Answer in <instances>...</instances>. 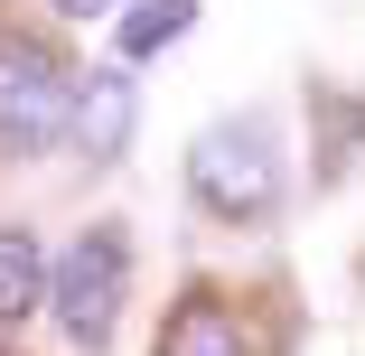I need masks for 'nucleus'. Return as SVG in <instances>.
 <instances>
[{
  "mask_svg": "<svg viewBox=\"0 0 365 356\" xmlns=\"http://www.w3.org/2000/svg\"><path fill=\"white\" fill-rule=\"evenodd\" d=\"M187 188H197L206 216H225V225H262L272 206H281L272 131H262V122H215V131H197V151H187Z\"/></svg>",
  "mask_w": 365,
  "mask_h": 356,
  "instance_id": "f257e3e1",
  "label": "nucleus"
},
{
  "mask_svg": "<svg viewBox=\"0 0 365 356\" xmlns=\"http://www.w3.org/2000/svg\"><path fill=\"white\" fill-rule=\"evenodd\" d=\"M122 291H131V244H122V225H85L76 244H66V263L47 272V310H56V328L76 337V347H103V337H113Z\"/></svg>",
  "mask_w": 365,
  "mask_h": 356,
  "instance_id": "f03ea898",
  "label": "nucleus"
},
{
  "mask_svg": "<svg viewBox=\"0 0 365 356\" xmlns=\"http://www.w3.org/2000/svg\"><path fill=\"white\" fill-rule=\"evenodd\" d=\"M76 122V76L38 38H0V151H47Z\"/></svg>",
  "mask_w": 365,
  "mask_h": 356,
  "instance_id": "7ed1b4c3",
  "label": "nucleus"
},
{
  "mask_svg": "<svg viewBox=\"0 0 365 356\" xmlns=\"http://www.w3.org/2000/svg\"><path fill=\"white\" fill-rule=\"evenodd\" d=\"M76 141L94 160H113L131 141V76H122V66H94V76L76 85Z\"/></svg>",
  "mask_w": 365,
  "mask_h": 356,
  "instance_id": "20e7f679",
  "label": "nucleus"
},
{
  "mask_svg": "<svg viewBox=\"0 0 365 356\" xmlns=\"http://www.w3.org/2000/svg\"><path fill=\"white\" fill-rule=\"evenodd\" d=\"M47 310V253L29 225H0V319H29Z\"/></svg>",
  "mask_w": 365,
  "mask_h": 356,
  "instance_id": "39448f33",
  "label": "nucleus"
},
{
  "mask_svg": "<svg viewBox=\"0 0 365 356\" xmlns=\"http://www.w3.org/2000/svg\"><path fill=\"white\" fill-rule=\"evenodd\" d=\"M160 356H244V328L225 300H187L169 328H160Z\"/></svg>",
  "mask_w": 365,
  "mask_h": 356,
  "instance_id": "423d86ee",
  "label": "nucleus"
},
{
  "mask_svg": "<svg viewBox=\"0 0 365 356\" xmlns=\"http://www.w3.org/2000/svg\"><path fill=\"white\" fill-rule=\"evenodd\" d=\"M187 19H197V0H131L113 38H122V56H160L169 38H187Z\"/></svg>",
  "mask_w": 365,
  "mask_h": 356,
  "instance_id": "0eeeda50",
  "label": "nucleus"
},
{
  "mask_svg": "<svg viewBox=\"0 0 365 356\" xmlns=\"http://www.w3.org/2000/svg\"><path fill=\"white\" fill-rule=\"evenodd\" d=\"M66 19H122V0H56Z\"/></svg>",
  "mask_w": 365,
  "mask_h": 356,
  "instance_id": "6e6552de",
  "label": "nucleus"
}]
</instances>
